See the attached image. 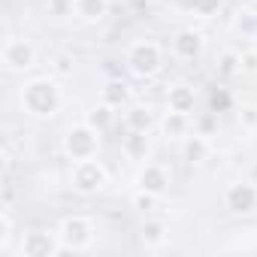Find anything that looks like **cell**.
I'll return each mask as SVG.
<instances>
[{
  "label": "cell",
  "mask_w": 257,
  "mask_h": 257,
  "mask_svg": "<svg viewBox=\"0 0 257 257\" xmlns=\"http://www.w3.org/2000/svg\"><path fill=\"white\" fill-rule=\"evenodd\" d=\"M215 127H218V112H206V115H194V134L200 137H212L215 134Z\"/></svg>",
  "instance_id": "cell-20"
},
{
  "label": "cell",
  "mask_w": 257,
  "mask_h": 257,
  "mask_svg": "<svg viewBox=\"0 0 257 257\" xmlns=\"http://www.w3.org/2000/svg\"><path fill=\"white\" fill-rule=\"evenodd\" d=\"M112 118H115V109H112L109 103H100V106H94V109L88 112V118H85V121L94 127V131H100V134H103V131H109Z\"/></svg>",
  "instance_id": "cell-18"
},
{
  "label": "cell",
  "mask_w": 257,
  "mask_h": 257,
  "mask_svg": "<svg viewBox=\"0 0 257 257\" xmlns=\"http://www.w3.org/2000/svg\"><path fill=\"white\" fill-rule=\"evenodd\" d=\"M167 106H170L173 112H185V115H191V112H194V91H191L188 85H176V88H170V91H167Z\"/></svg>",
  "instance_id": "cell-13"
},
{
  "label": "cell",
  "mask_w": 257,
  "mask_h": 257,
  "mask_svg": "<svg viewBox=\"0 0 257 257\" xmlns=\"http://www.w3.org/2000/svg\"><path fill=\"white\" fill-rule=\"evenodd\" d=\"M182 155H185V161L200 164V161L209 155V140H206V137H200V134L185 137V140H182Z\"/></svg>",
  "instance_id": "cell-14"
},
{
  "label": "cell",
  "mask_w": 257,
  "mask_h": 257,
  "mask_svg": "<svg viewBox=\"0 0 257 257\" xmlns=\"http://www.w3.org/2000/svg\"><path fill=\"white\" fill-rule=\"evenodd\" d=\"M58 236H61V245H64V248H70V251H85V248H91V242H94V224H91V218L73 215V218H67V221L61 224Z\"/></svg>",
  "instance_id": "cell-5"
},
{
  "label": "cell",
  "mask_w": 257,
  "mask_h": 257,
  "mask_svg": "<svg viewBox=\"0 0 257 257\" xmlns=\"http://www.w3.org/2000/svg\"><path fill=\"white\" fill-rule=\"evenodd\" d=\"M191 127H194V121H191V115H185V112H167L164 115V121H161V131H164V137H170V140H185V137H191Z\"/></svg>",
  "instance_id": "cell-12"
},
{
  "label": "cell",
  "mask_w": 257,
  "mask_h": 257,
  "mask_svg": "<svg viewBox=\"0 0 257 257\" xmlns=\"http://www.w3.org/2000/svg\"><path fill=\"white\" fill-rule=\"evenodd\" d=\"M161 64H164L161 61V49L152 40H140V43H134L131 49H127V67H131V73L140 76V79L155 76L161 70Z\"/></svg>",
  "instance_id": "cell-3"
},
{
  "label": "cell",
  "mask_w": 257,
  "mask_h": 257,
  "mask_svg": "<svg viewBox=\"0 0 257 257\" xmlns=\"http://www.w3.org/2000/svg\"><path fill=\"white\" fill-rule=\"evenodd\" d=\"M121 155L127 161H146V155H149V131H127V137H121Z\"/></svg>",
  "instance_id": "cell-11"
},
{
  "label": "cell",
  "mask_w": 257,
  "mask_h": 257,
  "mask_svg": "<svg viewBox=\"0 0 257 257\" xmlns=\"http://www.w3.org/2000/svg\"><path fill=\"white\" fill-rule=\"evenodd\" d=\"M109 173L106 167L97 161V158H88V161H76L73 164V173H70V182L79 194H97L103 185H106Z\"/></svg>",
  "instance_id": "cell-4"
},
{
  "label": "cell",
  "mask_w": 257,
  "mask_h": 257,
  "mask_svg": "<svg viewBox=\"0 0 257 257\" xmlns=\"http://www.w3.org/2000/svg\"><path fill=\"white\" fill-rule=\"evenodd\" d=\"M173 55L179 61H197L203 55V37L194 28H185L173 37Z\"/></svg>",
  "instance_id": "cell-9"
},
{
  "label": "cell",
  "mask_w": 257,
  "mask_h": 257,
  "mask_svg": "<svg viewBox=\"0 0 257 257\" xmlns=\"http://www.w3.org/2000/svg\"><path fill=\"white\" fill-rule=\"evenodd\" d=\"M218 73H221V76H236V73H242V67H239V55H236V52H227V55H221Z\"/></svg>",
  "instance_id": "cell-23"
},
{
  "label": "cell",
  "mask_w": 257,
  "mask_h": 257,
  "mask_svg": "<svg viewBox=\"0 0 257 257\" xmlns=\"http://www.w3.org/2000/svg\"><path fill=\"white\" fill-rule=\"evenodd\" d=\"M10 242H13V218L10 212L0 215V251H10Z\"/></svg>",
  "instance_id": "cell-25"
},
{
  "label": "cell",
  "mask_w": 257,
  "mask_h": 257,
  "mask_svg": "<svg viewBox=\"0 0 257 257\" xmlns=\"http://www.w3.org/2000/svg\"><path fill=\"white\" fill-rule=\"evenodd\" d=\"M52 73L55 76H73V58L70 55H58L52 61Z\"/></svg>",
  "instance_id": "cell-27"
},
{
  "label": "cell",
  "mask_w": 257,
  "mask_h": 257,
  "mask_svg": "<svg viewBox=\"0 0 257 257\" xmlns=\"http://www.w3.org/2000/svg\"><path fill=\"white\" fill-rule=\"evenodd\" d=\"M19 100H22V109L34 118H49L61 109V88L55 79H31L22 85L19 91Z\"/></svg>",
  "instance_id": "cell-1"
},
{
  "label": "cell",
  "mask_w": 257,
  "mask_h": 257,
  "mask_svg": "<svg viewBox=\"0 0 257 257\" xmlns=\"http://www.w3.org/2000/svg\"><path fill=\"white\" fill-rule=\"evenodd\" d=\"M239 67L242 73H257V49H248L239 55Z\"/></svg>",
  "instance_id": "cell-28"
},
{
  "label": "cell",
  "mask_w": 257,
  "mask_h": 257,
  "mask_svg": "<svg viewBox=\"0 0 257 257\" xmlns=\"http://www.w3.org/2000/svg\"><path fill=\"white\" fill-rule=\"evenodd\" d=\"M239 127L248 134H257V106H245L239 112Z\"/></svg>",
  "instance_id": "cell-26"
},
{
  "label": "cell",
  "mask_w": 257,
  "mask_h": 257,
  "mask_svg": "<svg viewBox=\"0 0 257 257\" xmlns=\"http://www.w3.org/2000/svg\"><path fill=\"white\" fill-rule=\"evenodd\" d=\"M254 49H257V43H254Z\"/></svg>",
  "instance_id": "cell-29"
},
{
  "label": "cell",
  "mask_w": 257,
  "mask_h": 257,
  "mask_svg": "<svg viewBox=\"0 0 257 257\" xmlns=\"http://www.w3.org/2000/svg\"><path fill=\"white\" fill-rule=\"evenodd\" d=\"M109 13V0H76V16L82 22H100Z\"/></svg>",
  "instance_id": "cell-15"
},
{
  "label": "cell",
  "mask_w": 257,
  "mask_h": 257,
  "mask_svg": "<svg viewBox=\"0 0 257 257\" xmlns=\"http://www.w3.org/2000/svg\"><path fill=\"white\" fill-rule=\"evenodd\" d=\"M97 152H100V131H94L88 121L73 124L70 131L64 134V155H67L73 164H76V161L97 158Z\"/></svg>",
  "instance_id": "cell-2"
},
{
  "label": "cell",
  "mask_w": 257,
  "mask_h": 257,
  "mask_svg": "<svg viewBox=\"0 0 257 257\" xmlns=\"http://www.w3.org/2000/svg\"><path fill=\"white\" fill-rule=\"evenodd\" d=\"M224 206L233 215H251L257 209V188L251 182H233L224 191Z\"/></svg>",
  "instance_id": "cell-8"
},
{
  "label": "cell",
  "mask_w": 257,
  "mask_h": 257,
  "mask_svg": "<svg viewBox=\"0 0 257 257\" xmlns=\"http://www.w3.org/2000/svg\"><path fill=\"white\" fill-rule=\"evenodd\" d=\"M127 97H131V91H127V85L124 82H106L103 85V103H109L112 109H121L124 103H127Z\"/></svg>",
  "instance_id": "cell-17"
},
{
  "label": "cell",
  "mask_w": 257,
  "mask_h": 257,
  "mask_svg": "<svg viewBox=\"0 0 257 257\" xmlns=\"http://www.w3.org/2000/svg\"><path fill=\"white\" fill-rule=\"evenodd\" d=\"M124 124H127V131H149L152 127V112L146 106H131L124 115Z\"/></svg>",
  "instance_id": "cell-19"
},
{
  "label": "cell",
  "mask_w": 257,
  "mask_h": 257,
  "mask_svg": "<svg viewBox=\"0 0 257 257\" xmlns=\"http://www.w3.org/2000/svg\"><path fill=\"white\" fill-rule=\"evenodd\" d=\"M167 242V224L164 221H146L143 224V245L146 248H161Z\"/></svg>",
  "instance_id": "cell-16"
},
{
  "label": "cell",
  "mask_w": 257,
  "mask_h": 257,
  "mask_svg": "<svg viewBox=\"0 0 257 257\" xmlns=\"http://www.w3.org/2000/svg\"><path fill=\"white\" fill-rule=\"evenodd\" d=\"M221 7V0H191V10L200 16V19H212Z\"/></svg>",
  "instance_id": "cell-24"
},
{
  "label": "cell",
  "mask_w": 257,
  "mask_h": 257,
  "mask_svg": "<svg viewBox=\"0 0 257 257\" xmlns=\"http://www.w3.org/2000/svg\"><path fill=\"white\" fill-rule=\"evenodd\" d=\"M170 170L164 167V164H146V170L140 173V179H137V185L143 188V191H152V194H158V197H164L167 191H170Z\"/></svg>",
  "instance_id": "cell-10"
},
{
  "label": "cell",
  "mask_w": 257,
  "mask_h": 257,
  "mask_svg": "<svg viewBox=\"0 0 257 257\" xmlns=\"http://www.w3.org/2000/svg\"><path fill=\"white\" fill-rule=\"evenodd\" d=\"M52 19H73L76 16V0H49L46 4Z\"/></svg>",
  "instance_id": "cell-21"
},
{
  "label": "cell",
  "mask_w": 257,
  "mask_h": 257,
  "mask_svg": "<svg viewBox=\"0 0 257 257\" xmlns=\"http://www.w3.org/2000/svg\"><path fill=\"white\" fill-rule=\"evenodd\" d=\"M158 194H152V191H137V197H134V209H140L143 215H149V212H155V206H158Z\"/></svg>",
  "instance_id": "cell-22"
},
{
  "label": "cell",
  "mask_w": 257,
  "mask_h": 257,
  "mask_svg": "<svg viewBox=\"0 0 257 257\" xmlns=\"http://www.w3.org/2000/svg\"><path fill=\"white\" fill-rule=\"evenodd\" d=\"M37 64V46L25 37H10L4 46V67L10 73H25Z\"/></svg>",
  "instance_id": "cell-6"
},
{
  "label": "cell",
  "mask_w": 257,
  "mask_h": 257,
  "mask_svg": "<svg viewBox=\"0 0 257 257\" xmlns=\"http://www.w3.org/2000/svg\"><path fill=\"white\" fill-rule=\"evenodd\" d=\"M58 251H64L61 236L58 233H46V230L25 233L22 242H19V254L22 257H49V254H58Z\"/></svg>",
  "instance_id": "cell-7"
}]
</instances>
